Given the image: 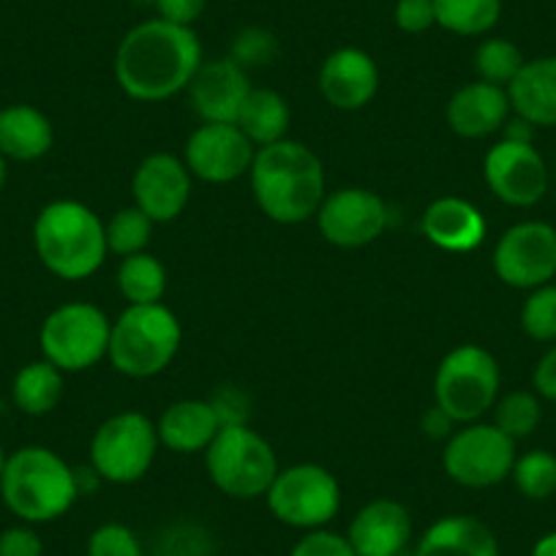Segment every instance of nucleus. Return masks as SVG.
I'll return each mask as SVG.
<instances>
[{"mask_svg":"<svg viewBox=\"0 0 556 556\" xmlns=\"http://www.w3.org/2000/svg\"><path fill=\"white\" fill-rule=\"evenodd\" d=\"M510 115L507 90L491 83H469L447 101V126L467 139H480L496 134Z\"/></svg>","mask_w":556,"mask_h":556,"instance_id":"nucleus-20","label":"nucleus"},{"mask_svg":"<svg viewBox=\"0 0 556 556\" xmlns=\"http://www.w3.org/2000/svg\"><path fill=\"white\" fill-rule=\"evenodd\" d=\"M34 245L41 265L66 281L93 276L110 251L101 218L74 200L50 202L36 216Z\"/></svg>","mask_w":556,"mask_h":556,"instance_id":"nucleus-4","label":"nucleus"},{"mask_svg":"<svg viewBox=\"0 0 556 556\" xmlns=\"http://www.w3.org/2000/svg\"><path fill=\"white\" fill-rule=\"evenodd\" d=\"M88 556H142V545L123 523H104L90 534Z\"/></svg>","mask_w":556,"mask_h":556,"instance_id":"nucleus-37","label":"nucleus"},{"mask_svg":"<svg viewBox=\"0 0 556 556\" xmlns=\"http://www.w3.org/2000/svg\"><path fill=\"white\" fill-rule=\"evenodd\" d=\"M483 175L489 189L513 207L538 205L548 191V167L532 142H496L485 153Z\"/></svg>","mask_w":556,"mask_h":556,"instance_id":"nucleus-13","label":"nucleus"},{"mask_svg":"<svg viewBox=\"0 0 556 556\" xmlns=\"http://www.w3.org/2000/svg\"><path fill=\"white\" fill-rule=\"evenodd\" d=\"M0 496L3 505L25 523L55 521L68 513L79 496L77 475L50 447H20L7 458Z\"/></svg>","mask_w":556,"mask_h":556,"instance_id":"nucleus-3","label":"nucleus"},{"mask_svg":"<svg viewBox=\"0 0 556 556\" xmlns=\"http://www.w3.org/2000/svg\"><path fill=\"white\" fill-rule=\"evenodd\" d=\"M510 110L534 128L556 126V55L534 58L507 85Z\"/></svg>","mask_w":556,"mask_h":556,"instance_id":"nucleus-22","label":"nucleus"},{"mask_svg":"<svg viewBox=\"0 0 556 556\" xmlns=\"http://www.w3.org/2000/svg\"><path fill=\"white\" fill-rule=\"evenodd\" d=\"M134 3H153V0H134Z\"/></svg>","mask_w":556,"mask_h":556,"instance_id":"nucleus-49","label":"nucleus"},{"mask_svg":"<svg viewBox=\"0 0 556 556\" xmlns=\"http://www.w3.org/2000/svg\"><path fill=\"white\" fill-rule=\"evenodd\" d=\"M254 142L235 123H205L186 142V167L207 184H229L254 164Z\"/></svg>","mask_w":556,"mask_h":556,"instance_id":"nucleus-14","label":"nucleus"},{"mask_svg":"<svg viewBox=\"0 0 556 556\" xmlns=\"http://www.w3.org/2000/svg\"><path fill=\"white\" fill-rule=\"evenodd\" d=\"M211 534L197 523H175L162 532L156 556H211Z\"/></svg>","mask_w":556,"mask_h":556,"instance_id":"nucleus-36","label":"nucleus"},{"mask_svg":"<svg viewBox=\"0 0 556 556\" xmlns=\"http://www.w3.org/2000/svg\"><path fill=\"white\" fill-rule=\"evenodd\" d=\"M0 556H45V543L30 527H9L0 532Z\"/></svg>","mask_w":556,"mask_h":556,"instance_id":"nucleus-40","label":"nucleus"},{"mask_svg":"<svg viewBox=\"0 0 556 556\" xmlns=\"http://www.w3.org/2000/svg\"><path fill=\"white\" fill-rule=\"evenodd\" d=\"M523 63L527 61H523L521 50L510 39H485L475 52V68H478L480 79L505 90L521 72Z\"/></svg>","mask_w":556,"mask_h":556,"instance_id":"nucleus-31","label":"nucleus"},{"mask_svg":"<svg viewBox=\"0 0 556 556\" xmlns=\"http://www.w3.org/2000/svg\"><path fill=\"white\" fill-rule=\"evenodd\" d=\"M521 328L534 341H556V285L532 290L521 308Z\"/></svg>","mask_w":556,"mask_h":556,"instance_id":"nucleus-34","label":"nucleus"},{"mask_svg":"<svg viewBox=\"0 0 556 556\" xmlns=\"http://www.w3.org/2000/svg\"><path fill=\"white\" fill-rule=\"evenodd\" d=\"M189 167L169 153H153L134 173V200L153 224L178 218L189 205Z\"/></svg>","mask_w":556,"mask_h":556,"instance_id":"nucleus-16","label":"nucleus"},{"mask_svg":"<svg viewBox=\"0 0 556 556\" xmlns=\"http://www.w3.org/2000/svg\"><path fill=\"white\" fill-rule=\"evenodd\" d=\"M156 451V426L139 412H121L99 426L90 442V462L101 480L123 485L146 478Z\"/></svg>","mask_w":556,"mask_h":556,"instance_id":"nucleus-10","label":"nucleus"},{"mask_svg":"<svg viewBox=\"0 0 556 556\" xmlns=\"http://www.w3.org/2000/svg\"><path fill=\"white\" fill-rule=\"evenodd\" d=\"M451 426H453V420L440 409V406H437V409H431L429 415L424 417V431L429 437H445L447 431H451Z\"/></svg>","mask_w":556,"mask_h":556,"instance_id":"nucleus-45","label":"nucleus"},{"mask_svg":"<svg viewBox=\"0 0 556 556\" xmlns=\"http://www.w3.org/2000/svg\"><path fill=\"white\" fill-rule=\"evenodd\" d=\"M251 93L249 77L232 58L202 63L189 83V99L205 123H235L245 96Z\"/></svg>","mask_w":556,"mask_h":556,"instance_id":"nucleus-17","label":"nucleus"},{"mask_svg":"<svg viewBox=\"0 0 556 556\" xmlns=\"http://www.w3.org/2000/svg\"><path fill=\"white\" fill-rule=\"evenodd\" d=\"M532 556H556V532H548L534 543Z\"/></svg>","mask_w":556,"mask_h":556,"instance_id":"nucleus-46","label":"nucleus"},{"mask_svg":"<svg viewBox=\"0 0 556 556\" xmlns=\"http://www.w3.org/2000/svg\"><path fill=\"white\" fill-rule=\"evenodd\" d=\"M265 500L278 521L312 532L333 521L341 507V489L325 467L295 464L276 475Z\"/></svg>","mask_w":556,"mask_h":556,"instance_id":"nucleus-8","label":"nucleus"},{"mask_svg":"<svg viewBox=\"0 0 556 556\" xmlns=\"http://www.w3.org/2000/svg\"><path fill=\"white\" fill-rule=\"evenodd\" d=\"M516 489L527 500L543 502L556 494V456L548 451H529L513 464Z\"/></svg>","mask_w":556,"mask_h":556,"instance_id":"nucleus-30","label":"nucleus"},{"mask_svg":"<svg viewBox=\"0 0 556 556\" xmlns=\"http://www.w3.org/2000/svg\"><path fill=\"white\" fill-rule=\"evenodd\" d=\"M494 270L516 290L548 285L556 276V229L545 222H521L510 227L496 243Z\"/></svg>","mask_w":556,"mask_h":556,"instance_id":"nucleus-12","label":"nucleus"},{"mask_svg":"<svg viewBox=\"0 0 556 556\" xmlns=\"http://www.w3.org/2000/svg\"><path fill=\"white\" fill-rule=\"evenodd\" d=\"M395 25L404 34H426L437 25L434 0H399L395 3Z\"/></svg>","mask_w":556,"mask_h":556,"instance_id":"nucleus-39","label":"nucleus"},{"mask_svg":"<svg viewBox=\"0 0 556 556\" xmlns=\"http://www.w3.org/2000/svg\"><path fill=\"white\" fill-rule=\"evenodd\" d=\"M55 142L50 117L30 104H9L0 110V153L7 162H36Z\"/></svg>","mask_w":556,"mask_h":556,"instance_id":"nucleus-24","label":"nucleus"},{"mask_svg":"<svg viewBox=\"0 0 556 556\" xmlns=\"http://www.w3.org/2000/svg\"><path fill=\"white\" fill-rule=\"evenodd\" d=\"M202 66L197 34L167 20H148L123 36L115 55L117 85L137 101H162L189 88Z\"/></svg>","mask_w":556,"mask_h":556,"instance_id":"nucleus-1","label":"nucleus"},{"mask_svg":"<svg viewBox=\"0 0 556 556\" xmlns=\"http://www.w3.org/2000/svg\"><path fill=\"white\" fill-rule=\"evenodd\" d=\"M159 442L175 453L207 451L216 434L222 431L216 409L211 401H178L162 415L156 426Z\"/></svg>","mask_w":556,"mask_h":556,"instance_id":"nucleus-25","label":"nucleus"},{"mask_svg":"<svg viewBox=\"0 0 556 556\" xmlns=\"http://www.w3.org/2000/svg\"><path fill=\"white\" fill-rule=\"evenodd\" d=\"M379 88V68L368 52L344 47L328 55L319 68V90L336 110H361Z\"/></svg>","mask_w":556,"mask_h":556,"instance_id":"nucleus-19","label":"nucleus"},{"mask_svg":"<svg viewBox=\"0 0 556 556\" xmlns=\"http://www.w3.org/2000/svg\"><path fill=\"white\" fill-rule=\"evenodd\" d=\"M153 3L159 9V17L173 25H184V28H191L207 7V0H153Z\"/></svg>","mask_w":556,"mask_h":556,"instance_id":"nucleus-42","label":"nucleus"},{"mask_svg":"<svg viewBox=\"0 0 556 556\" xmlns=\"http://www.w3.org/2000/svg\"><path fill=\"white\" fill-rule=\"evenodd\" d=\"M290 556H357L350 540L330 529H312L292 545Z\"/></svg>","mask_w":556,"mask_h":556,"instance_id":"nucleus-38","label":"nucleus"},{"mask_svg":"<svg viewBox=\"0 0 556 556\" xmlns=\"http://www.w3.org/2000/svg\"><path fill=\"white\" fill-rule=\"evenodd\" d=\"M249 173L256 205L273 222L301 224L323 207L325 167L303 142L278 139L260 148Z\"/></svg>","mask_w":556,"mask_h":556,"instance_id":"nucleus-2","label":"nucleus"},{"mask_svg":"<svg viewBox=\"0 0 556 556\" xmlns=\"http://www.w3.org/2000/svg\"><path fill=\"white\" fill-rule=\"evenodd\" d=\"M180 346V323L167 306H128L110 330L112 366L126 377H156L173 363Z\"/></svg>","mask_w":556,"mask_h":556,"instance_id":"nucleus-5","label":"nucleus"},{"mask_svg":"<svg viewBox=\"0 0 556 556\" xmlns=\"http://www.w3.org/2000/svg\"><path fill=\"white\" fill-rule=\"evenodd\" d=\"M232 58L240 68H262L278 58V41L265 28H245L235 36Z\"/></svg>","mask_w":556,"mask_h":556,"instance_id":"nucleus-35","label":"nucleus"},{"mask_svg":"<svg viewBox=\"0 0 556 556\" xmlns=\"http://www.w3.org/2000/svg\"><path fill=\"white\" fill-rule=\"evenodd\" d=\"M532 379H534V390H538L543 399L556 401V346H551V350L540 357Z\"/></svg>","mask_w":556,"mask_h":556,"instance_id":"nucleus-43","label":"nucleus"},{"mask_svg":"<svg viewBox=\"0 0 556 556\" xmlns=\"http://www.w3.org/2000/svg\"><path fill=\"white\" fill-rule=\"evenodd\" d=\"M494 412V426L505 431L510 440H523V437L532 434L540 426V417H543L538 395L529 393V390H516V393L505 395Z\"/></svg>","mask_w":556,"mask_h":556,"instance_id":"nucleus-33","label":"nucleus"},{"mask_svg":"<svg viewBox=\"0 0 556 556\" xmlns=\"http://www.w3.org/2000/svg\"><path fill=\"white\" fill-rule=\"evenodd\" d=\"M502 131H505V137L502 139H510V142H532L534 137V126L532 123H527L523 117H513V121H507L505 126H502Z\"/></svg>","mask_w":556,"mask_h":556,"instance_id":"nucleus-44","label":"nucleus"},{"mask_svg":"<svg viewBox=\"0 0 556 556\" xmlns=\"http://www.w3.org/2000/svg\"><path fill=\"white\" fill-rule=\"evenodd\" d=\"M153 222L139 207H123L106 224V249L121 256H131L146 251L151 243Z\"/></svg>","mask_w":556,"mask_h":556,"instance_id":"nucleus-32","label":"nucleus"},{"mask_svg":"<svg viewBox=\"0 0 556 556\" xmlns=\"http://www.w3.org/2000/svg\"><path fill=\"white\" fill-rule=\"evenodd\" d=\"M437 25L458 36H483L500 23L502 0H434Z\"/></svg>","mask_w":556,"mask_h":556,"instance_id":"nucleus-29","label":"nucleus"},{"mask_svg":"<svg viewBox=\"0 0 556 556\" xmlns=\"http://www.w3.org/2000/svg\"><path fill=\"white\" fill-rule=\"evenodd\" d=\"M9 178V169H7V156L0 153V194H3V186H7Z\"/></svg>","mask_w":556,"mask_h":556,"instance_id":"nucleus-47","label":"nucleus"},{"mask_svg":"<svg viewBox=\"0 0 556 556\" xmlns=\"http://www.w3.org/2000/svg\"><path fill=\"white\" fill-rule=\"evenodd\" d=\"M110 319L90 303H66L45 319L39 333L45 361L61 371H85L110 350Z\"/></svg>","mask_w":556,"mask_h":556,"instance_id":"nucleus-9","label":"nucleus"},{"mask_svg":"<svg viewBox=\"0 0 556 556\" xmlns=\"http://www.w3.org/2000/svg\"><path fill=\"white\" fill-rule=\"evenodd\" d=\"M437 406L453 424H475L496 404L500 366L483 346L464 344L447 352L434 379Z\"/></svg>","mask_w":556,"mask_h":556,"instance_id":"nucleus-7","label":"nucleus"},{"mask_svg":"<svg viewBox=\"0 0 556 556\" xmlns=\"http://www.w3.org/2000/svg\"><path fill=\"white\" fill-rule=\"evenodd\" d=\"M7 451H3V445H0V478H3V469H7Z\"/></svg>","mask_w":556,"mask_h":556,"instance_id":"nucleus-48","label":"nucleus"},{"mask_svg":"<svg viewBox=\"0 0 556 556\" xmlns=\"http://www.w3.org/2000/svg\"><path fill=\"white\" fill-rule=\"evenodd\" d=\"M415 556H500V543L480 518L445 516L417 540Z\"/></svg>","mask_w":556,"mask_h":556,"instance_id":"nucleus-23","label":"nucleus"},{"mask_svg":"<svg viewBox=\"0 0 556 556\" xmlns=\"http://www.w3.org/2000/svg\"><path fill=\"white\" fill-rule=\"evenodd\" d=\"M325 240L341 249H361L374 243L388 227V205L366 189H341L325 197L317 211Z\"/></svg>","mask_w":556,"mask_h":556,"instance_id":"nucleus-15","label":"nucleus"},{"mask_svg":"<svg viewBox=\"0 0 556 556\" xmlns=\"http://www.w3.org/2000/svg\"><path fill=\"white\" fill-rule=\"evenodd\" d=\"M346 540L357 556H404L412 540V516L401 502L374 500L352 518Z\"/></svg>","mask_w":556,"mask_h":556,"instance_id":"nucleus-18","label":"nucleus"},{"mask_svg":"<svg viewBox=\"0 0 556 556\" xmlns=\"http://www.w3.org/2000/svg\"><path fill=\"white\" fill-rule=\"evenodd\" d=\"M235 126L254 142V146L265 148L285 139L290 131V106H287L285 96H278L276 90L251 88L245 96L240 115Z\"/></svg>","mask_w":556,"mask_h":556,"instance_id":"nucleus-26","label":"nucleus"},{"mask_svg":"<svg viewBox=\"0 0 556 556\" xmlns=\"http://www.w3.org/2000/svg\"><path fill=\"white\" fill-rule=\"evenodd\" d=\"M117 287L131 306H151L164 298L167 270L156 256L139 251V254L123 256L121 267H117Z\"/></svg>","mask_w":556,"mask_h":556,"instance_id":"nucleus-28","label":"nucleus"},{"mask_svg":"<svg viewBox=\"0 0 556 556\" xmlns=\"http://www.w3.org/2000/svg\"><path fill=\"white\" fill-rule=\"evenodd\" d=\"M445 472L467 489L502 483L516 464V440L489 424H472L456 431L442 453Z\"/></svg>","mask_w":556,"mask_h":556,"instance_id":"nucleus-11","label":"nucleus"},{"mask_svg":"<svg viewBox=\"0 0 556 556\" xmlns=\"http://www.w3.org/2000/svg\"><path fill=\"white\" fill-rule=\"evenodd\" d=\"M211 406L216 409L222 429H227V426H245V409H249V401H245V395L240 393V390L235 388L218 390V393L211 399Z\"/></svg>","mask_w":556,"mask_h":556,"instance_id":"nucleus-41","label":"nucleus"},{"mask_svg":"<svg viewBox=\"0 0 556 556\" xmlns=\"http://www.w3.org/2000/svg\"><path fill=\"white\" fill-rule=\"evenodd\" d=\"M207 475L232 500L265 496L278 475L273 447L249 426H227L205 451Z\"/></svg>","mask_w":556,"mask_h":556,"instance_id":"nucleus-6","label":"nucleus"},{"mask_svg":"<svg viewBox=\"0 0 556 556\" xmlns=\"http://www.w3.org/2000/svg\"><path fill=\"white\" fill-rule=\"evenodd\" d=\"M12 399L25 415H50L63 399V371L50 361H34L17 371L12 382Z\"/></svg>","mask_w":556,"mask_h":556,"instance_id":"nucleus-27","label":"nucleus"},{"mask_svg":"<svg viewBox=\"0 0 556 556\" xmlns=\"http://www.w3.org/2000/svg\"><path fill=\"white\" fill-rule=\"evenodd\" d=\"M424 235L445 251H472L485 238V218L472 202L442 197L424 213Z\"/></svg>","mask_w":556,"mask_h":556,"instance_id":"nucleus-21","label":"nucleus"}]
</instances>
